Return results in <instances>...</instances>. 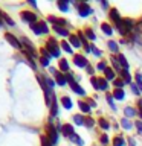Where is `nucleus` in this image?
I'll return each instance as SVG.
<instances>
[{"mask_svg":"<svg viewBox=\"0 0 142 146\" xmlns=\"http://www.w3.org/2000/svg\"><path fill=\"white\" fill-rule=\"evenodd\" d=\"M76 6H78V11H80V15H82V17H87V15H90V14L93 12V11H92V8L87 3H84V2L78 3Z\"/></svg>","mask_w":142,"mask_h":146,"instance_id":"1","label":"nucleus"},{"mask_svg":"<svg viewBox=\"0 0 142 146\" xmlns=\"http://www.w3.org/2000/svg\"><path fill=\"white\" fill-rule=\"evenodd\" d=\"M48 49L50 50V55H52V56H60V49H58V44L55 40L48 41Z\"/></svg>","mask_w":142,"mask_h":146,"instance_id":"2","label":"nucleus"},{"mask_svg":"<svg viewBox=\"0 0 142 146\" xmlns=\"http://www.w3.org/2000/svg\"><path fill=\"white\" fill-rule=\"evenodd\" d=\"M48 132H49V141L52 145L57 143V140H58V135H57V129L52 126V125H48Z\"/></svg>","mask_w":142,"mask_h":146,"instance_id":"3","label":"nucleus"},{"mask_svg":"<svg viewBox=\"0 0 142 146\" xmlns=\"http://www.w3.org/2000/svg\"><path fill=\"white\" fill-rule=\"evenodd\" d=\"M21 18H23L25 21L31 23V25H34L35 20H37L35 14H32V12H29V11H23V12H21Z\"/></svg>","mask_w":142,"mask_h":146,"instance_id":"4","label":"nucleus"},{"mask_svg":"<svg viewBox=\"0 0 142 146\" xmlns=\"http://www.w3.org/2000/svg\"><path fill=\"white\" fill-rule=\"evenodd\" d=\"M5 38H6V41H8V43L11 44V46H14L15 49H20V47H21V44L18 43V40H17L14 35H11V34H6V35H5Z\"/></svg>","mask_w":142,"mask_h":146,"instance_id":"5","label":"nucleus"},{"mask_svg":"<svg viewBox=\"0 0 142 146\" xmlns=\"http://www.w3.org/2000/svg\"><path fill=\"white\" fill-rule=\"evenodd\" d=\"M73 61L78 67H87V59L82 56V55H75L73 56Z\"/></svg>","mask_w":142,"mask_h":146,"instance_id":"6","label":"nucleus"},{"mask_svg":"<svg viewBox=\"0 0 142 146\" xmlns=\"http://www.w3.org/2000/svg\"><path fill=\"white\" fill-rule=\"evenodd\" d=\"M61 132L66 137H70V135H73V126L72 125H64L63 128H61Z\"/></svg>","mask_w":142,"mask_h":146,"instance_id":"7","label":"nucleus"},{"mask_svg":"<svg viewBox=\"0 0 142 146\" xmlns=\"http://www.w3.org/2000/svg\"><path fill=\"white\" fill-rule=\"evenodd\" d=\"M110 18H112V20H113L115 23H116V25H119V23L122 21L121 18H119V14H118L116 9H112V11H110Z\"/></svg>","mask_w":142,"mask_h":146,"instance_id":"8","label":"nucleus"},{"mask_svg":"<svg viewBox=\"0 0 142 146\" xmlns=\"http://www.w3.org/2000/svg\"><path fill=\"white\" fill-rule=\"evenodd\" d=\"M113 98H116V99H119V100H121V99H124V98H125V93L122 91V88H116V90L113 91Z\"/></svg>","mask_w":142,"mask_h":146,"instance_id":"9","label":"nucleus"},{"mask_svg":"<svg viewBox=\"0 0 142 146\" xmlns=\"http://www.w3.org/2000/svg\"><path fill=\"white\" fill-rule=\"evenodd\" d=\"M61 104H63V107H64V108H67V110H70V108H72V100L69 99L67 96L61 98Z\"/></svg>","mask_w":142,"mask_h":146,"instance_id":"10","label":"nucleus"},{"mask_svg":"<svg viewBox=\"0 0 142 146\" xmlns=\"http://www.w3.org/2000/svg\"><path fill=\"white\" fill-rule=\"evenodd\" d=\"M55 78H57V82H58L60 85H66V82H67V78L66 76H63L61 73H57Z\"/></svg>","mask_w":142,"mask_h":146,"instance_id":"11","label":"nucleus"},{"mask_svg":"<svg viewBox=\"0 0 142 146\" xmlns=\"http://www.w3.org/2000/svg\"><path fill=\"white\" fill-rule=\"evenodd\" d=\"M54 29H55V32H57V34L63 35V36H67V35H69L67 29H64V27H60V26H57V25H55V26H54Z\"/></svg>","mask_w":142,"mask_h":146,"instance_id":"12","label":"nucleus"},{"mask_svg":"<svg viewBox=\"0 0 142 146\" xmlns=\"http://www.w3.org/2000/svg\"><path fill=\"white\" fill-rule=\"evenodd\" d=\"M124 145H125V140H124L121 135H116V137H115V140H113V146H124Z\"/></svg>","mask_w":142,"mask_h":146,"instance_id":"13","label":"nucleus"},{"mask_svg":"<svg viewBox=\"0 0 142 146\" xmlns=\"http://www.w3.org/2000/svg\"><path fill=\"white\" fill-rule=\"evenodd\" d=\"M70 87H72V90H73V91H75V93H76V94H81V96H84V94H86V91H84V90H82V88H81V87H80V85H78V84H72Z\"/></svg>","mask_w":142,"mask_h":146,"instance_id":"14","label":"nucleus"},{"mask_svg":"<svg viewBox=\"0 0 142 146\" xmlns=\"http://www.w3.org/2000/svg\"><path fill=\"white\" fill-rule=\"evenodd\" d=\"M118 59H119V64H121V67H124V68L127 70V68H128V62H127L125 56H124V55H118Z\"/></svg>","mask_w":142,"mask_h":146,"instance_id":"15","label":"nucleus"},{"mask_svg":"<svg viewBox=\"0 0 142 146\" xmlns=\"http://www.w3.org/2000/svg\"><path fill=\"white\" fill-rule=\"evenodd\" d=\"M101 27H102L104 34H107V35H112V34H113V29L110 27V25H107V23H102V25H101Z\"/></svg>","mask_w":142,"mask_h":146,"instance_id":"16","label":"nucleus"},{"mask_svg":"<svg viewBox=\"0 0 142 146\" xmlns=\"http://www.w3.org/2000/svg\"><path fill=\"white\" fill-rule=\"evenodd\" d=\"M70 43H72L73 47H80V46H81V41L78 40L76 35H72V36H70Z\"/></svg>","mask_w":142,"mask_h":146,"instance_id":"17","label":"nucleus"},{"mask_svg":"<svg viewBox=\"0 0 142 146\" xmlns=\"http://www.w3.org/2000/svg\"><path fill=\"white\" fill-rule=\"evenodd\" d=\"M122 81L125 82V84H130L131 82V78H130V75H128L127 70H122Z\"/></svg>","mask_w":142,"mask_h":146,"instance_id":"18","label":"nucleus"},{"mask_svg":"<svg viewBox=\"0 0 142 146\" xmlns=\"http://www.w3.org/2000/svg\"><path fill=\"white\" fill-rule=\"evenodd\" d=\"M78 105H80V108H81L82 113H90V107H89L87 104H84V102H81V100H80V102H78Z\"/></svg>","mask_w":142,"mask_h":146,"instance_id":"19","label":"nucleus"},{"mask_svg":"<svg viewBox=\"0 0 142 146\" xmlns=\"http://www.w3.org/2000/svg\"><path fill=\"white\" fill-rule=\"evenodd\" d=\"M109 88V84L104 78H99V90H107Z\"/></svg>","mask_w":142,"mask_h":146,"instance_id":"20","label":"nucleus"},{"mask_svg":"<svg viewBox=\"0 0 142 146\" xmlns=\"http://www.w3.org/2000/svg\"><path fill=\"white\" fill-rule=\"evenodd\" d=\"M73 122H75L76 125H82V123H86V120L82 119V116H80V114H76V116H73Z\"/></svg>","mask_w":142,"mask_h":146,"instance_id":"21","label":"nucleus"},{"mask_svg":"<svg viewBox=\"0 0 142 146\" xmlns=\"http://www.w3.org/2000/svg\"><path fill=\"white\" fill-rule=\"evenodd\" d=\"M121 123H122V128H124V129H130V128L133 126V125H131V122H130V120H127L125 117H124L122 120H121Z\"/></svg>","mask_w":142,"mask_h":146,"instance_id":"22","label":"nucleus"},{"mask_svg":"<svg viewBox=\"0 0 142 146\" xmlns=\"http://www.w3.org/2000/svg\"><path fill=\"white\" fill-rule=\"evenodd\" d=\"M105 78H107V79H115V72L112 70V68H105Z\"/></svg>","mask_w":142,"mask_h":146,"instance_id":"23","label":"nucleus"},{"mask_svg":"<svg viewBox=\"0 0 142 146\" xmlns=\"http://www.w3.org/2000/svg\"><path fill=\"white\" fill-rule=\"evenodd\" d=\"M60 68H61L63 72H67L69 70V64H67L66 59H61V61H60Z\"/></svg>","mask_w":142,"mask_h":146,"instance_id":"24","label":"nucleus"},{"mask_svg":"<svg viewBox=\"0 0 142 146\" xmlns=\"http://www.w3.org/2000/svg\"><path fill=\"white\" fill-rule=\"evenodd\" d=\"M31 29L34 31V32H35L37 35L43 34V32H41V27H40V25H35V23H34V25H31Z\"/></svg>","mask_w":142,"mask_h":146,"instance_id":"25","label":"nucleus"},{"mask_svg":"<svg viewBox=\"0 0 142 146\" xmlns=\"http://www.w3.org/2000/svg\"><path fill=\"white\" fill-rule=\"evenodd\" d=\"M124 113H125V116H128V117L135 116V110H133L131 107H127L125 110H124Z\"/></svg>","mask_w":142,"mask_h":146,"instance_id":"26","label":"nucleus"},{"mask_svg":"<svg viewBox=\"0 0 142 146\" xmlns=\"http://www.w3.org/2000/svg\"><path fill=\"white\" fill-rule=\"evenodd\" d=\"M50 113H52V116H57V113H58L57 102H55V100H52V107H50Z\"/></svg>","mask_w":142,"mask_h":146,"instance_id":"27","label":"nucleus"},{"mask_svg":"<svg viewBox=\"0 0 142 146\" xmlns=\"http://www.w3.org/2000/svg\"><path fill=\"white\" fill-rule=\"evenodd\" d=\"M61 47H63L64 50H66V52H69V53H72V52H73L72 47H70V46H69V44L66 43V41H61Z\"/></svg>","mask_w":142,"mask_h":146,"instance_id":"28","label":"nucleus"},{"mask_svg":"<svg viewBox=\"0 0 142 146\" xmlns=\"http://www.w3.org/2000/svg\"><path fill=\"white\" fill-rule=\"evenodd\" d=\"M98 123H99V125H101V126L104 128V129H109V128H110V125H109V122L105 120V119H99V122H98Z\"/></svg>","mask_w":142,"mask_h":146,"instance_id":"29","label":"nucleus"},{"mask_svg":"<svg viewBox=\"0 0 142 146\" xmlns=\"http://www.w3.org/2000/svg\"><path fill=\"white\" fill-rule=\"evenodd\" d=\"M70 140L73 141V143H78V145H82V140L80 139V137H78V135H75V134H73V135H70Z\"/></svg>","mask_w":142,"mask_h":146,"instance_id":"30","label":"nucleus"},{"mask_svg":"<svg viewBox=\"0 0 142 146\" xmlns=\"http://www.w3.org/2000/svg\"><path fill=\"white\" fill-rule=\"evenodd\" d=\"M109 47H110L112 52H118V44L113 43V41H109Z\"/></svg>","mask_w":142,"mask_h":146,"instance_id":"31","label":"nucleus"},{"mask_svg":"<svg viewBox=\"0 0 142 146\" xmlns=\"http://www.w3.org/2000/svg\"><path fill=\"white\" fill-rule=\"evenodd\" d=\"M136 85L139 87V90L142 91V76L141 75H136Z\"/></svg>","mask_w":142,"mask_h":146,"instance_id":"32","label":"nucleus"},{"mask_svg":"<svg viewBox=\"0 0 142 146\" xmlns=\"http://www.w3.org/2000/svg\"><path fill=\"white\" fill-rule=\"evenodd\" d=\"M86 35L89 36V40H96V36H95V34H93V31H92V29H87Z\"/></svg>","mask_w":142,"mask_h":146,"instance_id":"33","label":"nucleus"},{"mask_svg":"<svg viewBox=\"0 0 142 146\" xmlns=\"http://www.w3.org/2000/svg\"><path fill=\"white\" fill-rule=\"evenodd\" d=\"M92 84H93V87H95V90H99V79H96V78H92Z\"/></svg>","mask_w":142,"mask_h":146,"instance_id":"34","label":"nucleus"},{"mask_svg":"<svg viewBox=\"0 0 142 146\" xmlns=\"http://www.w3.org/2000/svg\"><path fill=\"white\" fill-rule=\"evenodd\" d=\"M58 8L61 11H67V2H58Z\"/></svg>","mask_w":142,"mask_h":146,"instance_id":"35","label":"nucleus"},{"mask_svg":"<svg viewBox=\"0 0 142 146\" xmlns=\"http://www.w3.org/2000/svg\"><path fill=\"white\" fill-rule=\"evenodd\" d=\"M41 145H43V146H52V143H50V141H49L48 139H46L44 135L41 137Z\"/></svg>","mask_w":142,"mask_h":146,"instance_id":"36","label":"nucleus"},{"mask_svg":"<svg viewBox=\"0 0 142 146\" xmlns=\"http://www.w3.org/2000/svg\"><path fill=\"white\" fill-rule=\"evenodd\" d=\"M46 85H48L49 88L52 90V88H54V85H55V82H54L52 79H49V78H46Z\"/></svg>","mask_w":142,"mask_h":146,"instance_id":"37","label":"nucleus"},{"mask_svg":"<svg viewBox=\"0 0 142 146\" xmlns=\"http://www.w3.org/2000/svg\"><path fill=\"white\" fill-rule=\"evenodd\" d=\"M107 102H109V105L113 110H116V107H115V104H113V96H107Z\"/></svg>","mask_w":142,"mask_h":146,"instance_id":"38","label":"nucleus"},{"mask_svg":"<svg viewBox=\"0 0 142 146\" xmlns=\"http://www.w3.org/2000/svg\"><path fill=\"white\" fill-rule=\"evenodd\" d=\"M40 27H41V32H43V34H48V26H46V23H43V21H41L40 23Z\"/></svg>","mask_w":142,"mask_h":146,"instance_id":"39","label":"nucleus"},{"mask_svg":"<svg viewBox=\"0 0 142 146\" xmlns=\"http://www.w3.org/2000/svg\"><path fill=\"white\" fill-rule=\"evenodd\" d=\"M136 129H137V132H139V134H142V122H136Z\"/></svg>","mask_w":142,"mask_h":146,"instance_id":"40","label":"nucleus"},{"mask_svg":"<svg viewBox=\"0 0 142 146\" xmlns=\"http://www.w3.org/2000/svg\"><path fill=\"white\" fill-rule=\"evenodd\" d=\"M90 50H92V52H93V53L96 55V56H101V52H99V50L96 49V47H93V46H90Z\"/></svg>","mask_w":142,"mask_h":146,"instance_id":"41","label":"nucleus"},{"mask_svg":"<svg viewBox=\"0 0 142 146\" xmlns=\"http://www.w3.org/2000/svg\"><path fill=\"white\" fill-rule=\"evenodd\" d=\"M93 120H92V119H87V120H86V123H84V125L87 126V128H92V126H93Z\"/></svg>","mask_w":142,"mask_h":146,"instance_id":"42","label":"nucleus"},{"mask_svg":"<svg viewBox=\"0 0 142 146\" xmlns=\"http://www.w3.org/2000/svg\"><path fill=\"white\" fill-rule=\"evenodd\" d=\"M113 84L118 87V88H121V87L124 85V81H119V79H116V81H113Z\"/></svg>","mask_w":142,"mask_h":146,"instance_id":"43","label":"nucleus"},{"mask_svg":"<svg viewBox=\"0 0 142 146\" xmlns=\"http://www.w3.org/2000/svg\"><path fill=\"white\" fill-rule=\"evenodd\" d=\"M101 143H102V145H107V143H109V137H107V135H102V137H101Z\"/></svg>","mask_w":142,"mask_h":146,"instance_id":"44","label":"nucleus"},{"mask_svg":"<svg viewBox=\"0 0 142 146\" xmlns=\"http://www.w3.org/2000/svg\"><path fill=\"white\" fill-rule=\"evenodd\" d=\"M131 90H133V93H135V94H139L141 93V90L137 88V85H131Z\"/></svg>","mask_w":142,"mask_h":146,"instance_id":"45","label":"nucleus"},{"mask_svg":"<svg viewBox=\"0 0 142 146\" xmlns=\"http://www.w3.org/2000/svg\"><path fill=\"white\" fill-rule=\"evenodd\" d=\"M96 67H98V70H104V72H105V68H107V67H105V64H104V62H99Z\"/></svg>","mask_w":142,"mask_h":146,"instance_id":"46","label":"nucleus"},{"mask_svg":"<svg viewBox=\"0 0 142 146\" xmlns=\"http://www.w3.org/2000/svg\"><path fill=\"white\" fill-rule=\"evenodd\" d=\"M41 64H43V66H48V64H49V59L43 56V58H41Z\"/></svg>","mask_w":142,"mask_h":146,"instance_id":"47","label":"nucleus"},{"mask_svg":"<svg viewBox=\"0 0 142 146\" xmlns=\"http://www.w3.org/2000/svg\"><path fill=\"white\" fill-rule=\"evenodd\" d=\"M128 145H130V146H136L135 139H133V137H130V139H128Z\"/></svg>","mask_w":142,"mask_h":146,"instance_id":"48","label":"nucleus"},{"mask_svg":"<svg viewBox=\"0 0 142 146\" xmlns=\"http://www.w3.org/2000/svg\"><path fill=\"white\" fill-rule=\"evenodd\" d=\"M86 68H87V72H89V73H90V75H93V68H92L90 66H87Z\"/></svg>","mask_w":142,"mask_h":146,"instance_id":"49","label":"nucleus"},{"mask_svg":"<svg viewBox=\"0 0 142 146\" xmlns=\"http://www.w3.org/2000/svg\"><path fill=\"white\" fill-rule=\"evenodd\" d=\"M137 104H139V107L142 108V99H137Z\"/></svg>","mask_w":142,"mask_h":146,"instance_id":"50","label":"nucleus"},{"mask_svg":"<svg viewBox=\"0 0 142 146\" xmlns=\"http://www.w3.org/2000/svg\"><path fill=\"white\" fill-rule=\"evenodd\" d=\"M139 116H141V119H142V111H139Z\"/></svg>","mask_w":142,"mask_h":146,"instance_id":"51","label":"nucleus"},{"mask_svg":"<svg viewBox=\"0 0 142 146\" xmlns=\"http://www.w3.org/2000/svg\"><path fill=\"white\" fill-rule=\"evenodd\" d=\"M0 27H2V20H0Z\"/></svg>","mask_w":142,"mask_h":146,"instance_id":"52","label":"nucleus"}]
</instances>
